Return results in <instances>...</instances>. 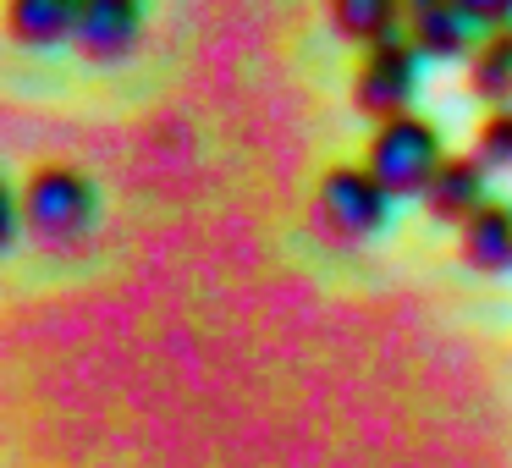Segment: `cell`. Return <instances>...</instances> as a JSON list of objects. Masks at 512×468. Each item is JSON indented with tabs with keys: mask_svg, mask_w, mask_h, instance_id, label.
<instances>
[{
	"mask_svg": "<svg viewBox=\"0 0 512 468\" xmlns=\"http://www.w3.org/2000/svg\"><path fill=\"white\" fill-rule=\"evenodd\" d=\"M94 221H100V188L78 166L50 160V166L28 171V182L17 188V226L39 248L67 254V248H78L94 232Z\"/></svg>",
	"mask_w": 512,
	"mask_h": 468,
	"instance_id": "cell-1",
	"label": "cell"
},
{
	"mask_svg": "<svg viewBox=\"0 0 512 468\" xmlns=\"http://www.w3.org/2000/svg\"><path fill=\"white\" fill-rule=\"evenodd\" d=\"M391 193L364 160H347V166H331L320 177V193H314V226L331 248H364L375 232H386L391 221Z\"/></svg>",
	"mask_w": 512,
	"mask_h": 468,
	"instance_id": "cell-2",
	"label": "cell"
},
{
	"mask_svg": "<svg viewBox=\"0 0 512 468\" xmlns=\"http://www.w3.org/2000/svg\"><path fill=\"white\" fill-rule=\"evenodd\" d=\"M446 149H441V127L419 111H402V116H386L375 122L369 133V149H364V166L386 182L391 199H424L430 177L441 171Z\"/></svg>",
	"mask_w": 512,
	"mask_h": 468,
	"instance_id": "cell-3",
	"label": "cell"
},
{
	"mask_svg": "<svg viewBox=\"0 0 512 468\" xmlns=\"http://www.w3.org/2000/svg\"><path fill=\"white\" fill-rule=\"evenodd\" d=\"M419 67L424 56L408 45V39H380V45L364 50L353 72V105L369 116V122H386V116L413 111V89H419Z\"/></svg>",
	"mask_w": 512,
	"mask_h": 468,
	"instance_id": "cell-4",
	"label": "cell"
},
{
	"mask_svg": "<svg viewBox=\"0 0 512 468\" xmlns=\"http://www.w3.org/2000/svg\"><path fill=\"white\" fill-rule=\"evenodd\" d=\"M485 28L468 17L463 0H402V39L424 61H468Z\"/></svg>",
	"mask_w": 512,
	"mask_h": 468,
	"instance_id": "cell-5",
	"label": "cell"
},
{
	"mask_svg": "<svg viewBox=\"0 0 512 468\" xmlns=\"http://www.w3.org/2000/svg\"><path fill=\"white\" fill-rule=\"evenodd\" d=\"M144 39V0H83L78 23H72V50L94 67L133 56V45Z\"/></svg>",
	"mask_w": 512,
	"mask_h": 468,
	"instance_id": "cell-6",
	"label": "cell"
},
{
	"mask_svg": "<svg viewBox=\"0 0 512 468\" xmlns=\"http://www.w3.org/2000/svg\"><path fill=\"white\" fill-rule=\"evenodd\" d=\"M485 177H490V166L474 155V149H468V155H446L441 171L430 177V188H424V199H419L424 215H430V221H441V226H463L468 215L490 199Z\"/></svg>",
	"mask_w": 512,
	"mask_h": 468,
	"instance_id": "cell-7",
	"label": "cell"
},
{
	"mask_svg": "<svg viewBox=\"0 0 512 468\" xmlns=\"http://www.w3.org/2000/svg\"><path fill=\"white\" fill-rule=\"evenodd\" d=\"M457 254L479 276H507L512 270V204L485 199L463 226H457Z\"/></svg>",
	"mask_w": 512,
	"mask_h": 468,
	"instance_id": "cell-8",
	"label": "cell"
},
{
	"mask_svg": "<svg viewBox=\"0 0 512 468\" xmlns=\"http://www.w3.org/2000/svg\"><path fill=\"white\" fill-rule=\"evenodd\" d=\"M83 0H6V34L28 50L72 45V23H78Z\"/></svg>",
	"mask_w": 512,
	"mask_h": 468,
	"instance_id": "cell-9",
	"label": "cell"
},
{
	"mask_svg": "<svg viewBox=\"0 0 512 468\" xmlns=\"http://www.w3.org/2000/svg\"><path fill=\"white\" fill-rule=\"evenodd\" d=\"M463 67L479 105H512V28H485Z\"/></svg>",
	"mask_w": 512,
	"mask_h": 468,
	"instance_id": "cell-10",
	"label": "cell"
},
{
	"mask_svg": "<svg viewBox=\"0 0 512 468\" xmlns=\"http://www.w3.org/2000/svg\"><path fill=\"white\" fill-rule=\"evenodd\" d=\"M325 12H331L336 34L358 50L402 34V0H325Z\"/></svg>",
	"mask_w": 512,
	"mask_h": 468,
	"instance_id": "cell-11",
	"label": "cell"
},
{
	"mask_svg": "<svg viewBox=\"0 0 512 468\" xmlns=\"http://www.w3.org/2000/svg\"><path fill=\"white\" fill-rule=\"evenodd\" d=\"M474 155L490 171H512V105H490L474 127Z\"/></svg>",
	"mask_w": 512,
	"mask_h": 468,
	"instance_id": "cell-12",
	"label": "cell"
},
{
	"mask_svg": "<svg viewBox=\"0 0 512 468\" xmlns=\"http://www.w3.org/2000/svg\"><path fill=\"white\" fill-rule=\"evenodd\" d=\"M479 28H512V0H463Z\"/></svg>",
	"mask_w": 512,
	"mask_h": 468,
	"instance_id": "cell-13",
	"label": "cell"
}]
</instances>
